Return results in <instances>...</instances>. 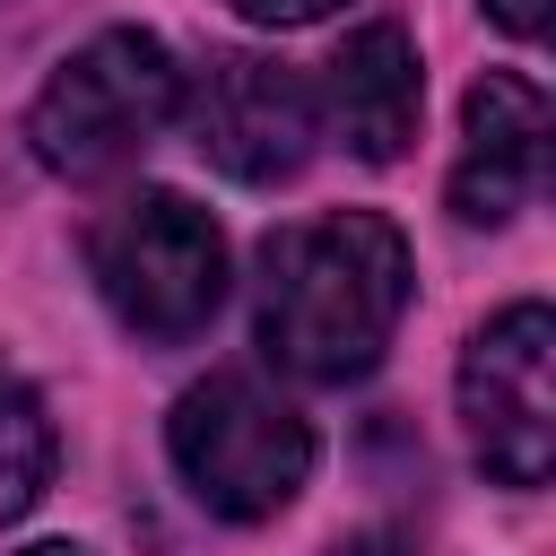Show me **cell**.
Masks as SVG:
<instances>
[{"mask_svg": "<svg viewBox=\"0 0 556 556\" xmlns=\"http://www.w3.org/2000/svg\"><path fill=\"white\" fill-rule=\"evenodd\" d=\"M408 313V243L374 208H339L269 235L261 252V339L304 382L365 374Z\"/></svg>", "mask_w": 556, "mask_h": 556, "instance_id": "1", "label": "cell"}, {"mask_svg": "<svg viewBox=\"0 0 556 556\" xmlns=\"http://www.w3.org/2000/svg\"><path fill=\"white\" fill-rule=\"evenodd\" d=\"M174 113H182V70H174V52H165L156 35H139V26H113V35L78 43V52L43 78V96H35V113H26V139H35V156H43L52 174L87 182V174L130 165Z\"/></svg>", "mask_w": 556, "mask_h": 556, "instance_id": "2", "label": "cell"}, {"mask_svg": "<svg viewBox=\"0 0 556 556\" xmlns=\"http://www.w3.org/2000/svg\"><path fill=\"white\" fill-rule=\"evenodd\" d=\"M191 495L226 521H269L278 504H295V486L313 478V426L269 400L243 374H217L200 391H182L174 426H165Z\"/></svg>", "mask_w": 556, "mask_h": 556, "instance_id": "3", "label": "cell"}, {"mask_svg": "<svg viewBox=\"0 0 556 556\" xmlns=\"http://www.w3.org/2000/svg\"><path fill=\"white\" fill-rule=\"evenodd\" d=\"M96 287L139 339H191L226 304V243L182 191H130L96 226Z\"/></svg>", "mask_w": 556, "mask_h": 556, "instance_id": "4", "label": "cell"}, {"mask_svg": "<svg viewBox=\"0 0 556 556\" xmlns=\"http://www.w3.org/2000/svg\"><path fill=\"white\" fill-rule=\"evenodd\" d=\"M547 356H556L547 304L495 313L469 339V356H460V417H469L478 460L504 486H539L556 469V382H547Z\"/></svg>", "mask_w": 556, "mask_h": 556, "instance_id": "5", "label": "cell"}, {"mask_svg": "<svg viewBox=\"0 0 556 556\" xmlns=\"http://www.w3.org/2000/svg\"><path fill=\"white\" fill-rule=\"evenodd\" d=\"M191 130L235 182H287L313 156V87L261 52H226L191 96Z\"/></svg>", "mask_w": 556, "mask_h": 556, "instance_id": "6", "label": "cell"}, {"mask_svg": "<svg viewBox=\"0 0 556 556\" xmlns=\"http://www.w3.org/2000/svg\"><path fill=\"white\" fill-rule=\"evenodd\" d=\"M547 182V96L513 70H486L460 113V165H452V208L469 226H504L530 208Z\"/></svg>", "mask_w": 556, "mask_h": 556, "instance_id": "7", "label": "cell"}, {"mask_svg": "<svg viewBox=\"0 0 556 556\" xmlns=\"http://www.w3.org/2000/svg\"><path fill=\"white\" fill-rule=\"evenodd\" d=\"M417 104H426V78L400 26H356L330 52V122L365 165H391L417 139Z\"/></svg>", "mask_w": 556, "mask_h": 556, "instance_id": "8", "label": "cell"}, {"mask_svg": "<svg viewBox=\"0 0 556 556\" xmlns=\"http://www.w3.org/2000/svg\"><path fill=\"white\" fill-rule=\"evenodd\" d=\"M43 469H52V426H43V400L17 382V365L0 356V521H17L35 495H43Z\"/></svg>", "mask_w": 556, "mask_h": 556, "instance_id": "9", "label": "cell"}, {"mask_svg": "<svg viewBox=\"0 0 556 556\" xmlns=\"http://www.w3.org/2000/svg\"><path fill=\"white\" fill-rule=\"evenodd\" d=\"M252 26H313V17H330L339 0H235Z\"/></svg>", "mask_w": 556, "mask_h": 556, "instance_id": "10", "label": "cell"}, {"mask_svg": "<svg viewBox=\"0 0 556 556\" xmlns=\"http://www.w3.org/2000/svg\"><path fill=\"white\" fill-rule=\"evenodd\" d=\"M486 9H495L521 43H539V35H547V0H486Z\"/></svg>", "mask_w": 556, "mask_h": 556, "instance_id": "11", "label": "cell"}, {"mask_svg": "<svg viewBox=\"0 0 556 556\" xmlns=\"http://www.w3.org/2000/svg\"><path fill=\"white\" fill-rule=\"evenodd\" d=\"M26 556H87V547H70V539H43V547H26Z\"/></svg>", "mask_w": 556, "mask_h": 556, "instance_id": "12", "label": "cell"}]
</instances>
